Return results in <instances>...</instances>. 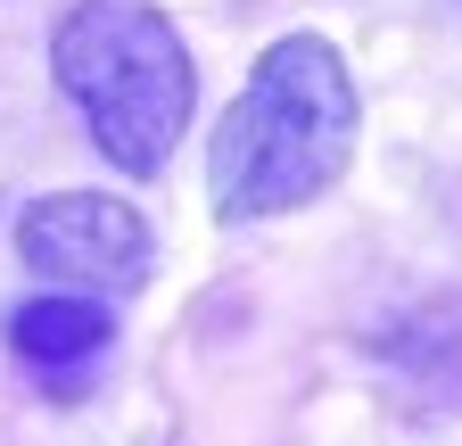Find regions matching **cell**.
I'll use <instances>...</instances> for the list:
<instances>
[{"label":"cell","mask_w":462,"mask_h":446,"mask_svg":"<svg viewBox=\"0 0 462 446\" xmlns=\"http://www.w3.org/2000/svg\"><path fill=\"white\" fill-rule=\"evenodd\" d=\"M107 339H116V322H107V306H99V298L42 290V298L9 306V356H17L25 372H42V380L99 364V356H107Z\"/></svg>","instance_id":"obj_4"},{"label":"cell","mask_w":462,"mask_h":446,"mask_svg":"<svg viewBox=\"0 0 462 446\" xmlns=\"http://www.w3.org/2000/svg\"><path fill=\"white\" fill-rule=\"evenodd\" d=\"M50 75L83 107L91 149L116 174L149 182L173 165V141L190 133L199 107V75L157 0H75L50 33Z\"/></svg>","instance_id":"obj_2"},{"label":"cell","mask_w":462,"mask_h":446,"mask_svg":"<svg viewBox=\"0 0 462 446\" xmlns=\"http://www.w3.org/2000/svg\"><path fill=\"white\" fill-rule=\"evenodd\" d=\"M364 99L346 59L322 33H281L248 67L240 99L223 107L207 141V199L223 223H256L322 199L346 165H356Z\"/></svg>","instance_id":"obj_1"},{"label":"cell","mask_w":462,"mask_h":446,"mask_svg":"<svg viewBox=\"0 0 462 446\" xmlns=\"http://www.w3.org/2000/svg\"><path fill=\"white\" fill-rule=\"evenodd\" d=\"M17 256L50 290H75V298L107 306V298H133L149 282L157 240H149L141 207L107 199V190H58V199L17 215Z\"/></svg>","instance_id":"obj_3"}]
</instances>
